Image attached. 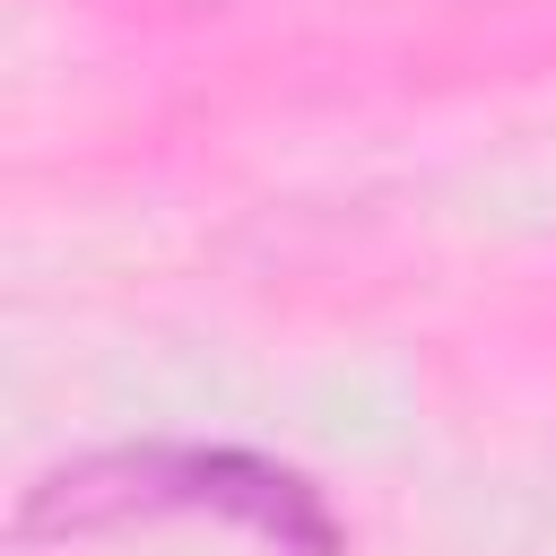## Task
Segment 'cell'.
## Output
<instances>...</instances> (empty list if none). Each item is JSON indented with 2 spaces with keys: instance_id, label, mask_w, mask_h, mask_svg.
Masks as SVG:
<instances>
[{
  "instance_id": "1",
  "label": "cell",
  "mask_w": 556,
  "mask_h": 556,
  "mask_svg": "<svg viewBox=\"0 0 556 556\" xmlns=\"http://www.w3.org/2000/svg\"><path fill=\"white\" fill-rule=\"evenodd\" d=\"M156 513H226L261 530L278 556H339V521L313 478L235 452V443H139V452H96L26 486L17 539H70V530H122Z\"/></svg>"
}]
</instances>
